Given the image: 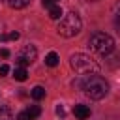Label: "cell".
I'll list each match as a JSON object with an SVG mask.
<instances>
[{
  "label": "cell",
  "instance_id": "5b68a950",
  "mask_svg": "<svg viewBox=\"0 0 120 120\" xmlns=\"http://www.w3.org/2000/svg\"><path fill=\"white\" fill-rule=\"evenodd\" d=\"M19 56H22V58H24V60L30 64V62H34V60H36V56H38V51H36V47H34V45H24Z\"/></svg>",
  "mask_w": 120,
  "mask_h": 120
},
{
  "label": "cell",
  "instance_id": "cb8c5ba5",
  "mask_svg": "<svg viewBox=\"0 0 120 120\" xmlns=\"http://www.w3.org/2000/svg\"><path fill=\"white\" fill-rule=\"evenodd\" d=\"M0 2H2V0H0Z\"/></svg>",
  "mask_w": 120,
  "mask_h": 120
},
{
  "label": "cell",
  "instance_id": "ba28073f",
  "mask_svg": "<svg viewBox=\"0 0 120 120\" xmlns=\"http://www.w3.org/2000/svg\"><path fill=\"white\" fill-rule=\"evenodd\" d=\"M58 62H60V58H58V54H56V52H49V54L45 56V64H47L49 68H56V66H58Z\"/></svg>",
  "mask_w": 120,
  "mask_h": 120
},
{
  "label": "cell",
  "instance_id": "277c9868",
  "mask_svg": "<svg viewBox=\"0 0 120 120\" xmlns=\"http://www.w3.org/2000/svg\"><path fill=\"white\" fill-rule=\"evenodd\" d=\"M69 64H71V68H73L77 73H81V75H84V73H98V71H99V64H98L92 56L82 54V52H75V54L69 58Z\"/></svg>",
  "mask_w": 120,
  "mask_h": 120
},
{
  "label": "cell",
  "instance_id": "7402d4cb",
  "mask_svg": "<svg viewBox=\"0 0 120 120\" xmlns=\"http://www.w3.org/2000/svg\"><path fill=\"white\" fill-rule=\"evenodd\" d=\"M88 2H98V0H88Z\"/></svg>",
  "mask_w": 120,
  "mask_h": 120
},
{
  "label": "cell",
  "instance_id": "9c48e42d",
  "mask_svg": "<svg viewBox=\"0 0 120 120\" xmlns=\"http://www.w3.org/2000/svg\"><path fill=\"white\" fill-rule=\"evenodd\" d=\"M13 77H15V81H19V82L26 81V77H28V71H26V68H15V71H13Z\"/></svg>",
  "mask_w": 120,
  "mask_h": 120
},
{
  "label": "cell",
  "instance_id": "ac0fdd59",
  "mask_svg": "<svg viewBox=\"0 0 120 120\" xmlns=\"http://www.w3.org/2000/svg\"><path fill=\"white\" fill-rule=\"evenodd\" d=\"M41 4H43V6L47 8V9H49V8H52V6L56 4V2H54V0H41Z\"/></svg>",
  "mask_w": 120,
  "mask_h": 120
},
{
  "label": "cell",
  "instance_id": "d6986e66",
  "mask_svg": "<svg viewBox=\"0 0 120 120\" xmlns=\"http://www.w3.org/2000/svg\"><path fill=\"white\" fill-rule=\"evenodd\" d=\"M114 26H116V30L120 32V13H116V19H114Z\"/></svg>",
  "mask_w": 120,
  "mask_h": 120
},
{
  "label": "cell",
  "instance_id": "9a60e30c",
  "mask_svg": "<svg viewBox=\"0 0 120 120\" xmlns=\"http://www.w3.org/2000/svg\"><path fill=\"white\" fill-rule=\"evenodd\" d=\"M15 62H17V68H26V66H28V62H26L22 56H17V60H15Z\"/></svg>",
  "mask_w": 120,
  "mask_h": 120
},
{
  "label": "cell",
  "instance_id": "603a6c76",
  "mask_svg": "<svg viewBox=\"0 0 120 120\" xmlns=\"http://www.w3.org/2000/svg\"><path fill=\"white\" fill-rule=\"evenodd\" d=\"M54 2H56V0H54Z\"/></svg>",
  "mask_w": 120,
  "mask_h": 120
},
{
  "label": "cell",
  "instance_id": "7c38bea8",
  "mask_svg": "<svg viewBox=\"0 0 120 120\" xmlns=\"http://www.w3.org/2000/svg\"><path fill=\"white\" fill-rule=\"evenodd\" d=\"M8 4L13 9H21V8H26L30 4V0H8Z\"/></svg>",
  "mask_w": 120,
  "mask_h": 120
},
{
  "label": "cell",
  "instance_id": "7a4b0ae2",
  "mask_svg": "<svg viewBox=\"0 0 120 120\" xmlns=\"http://www.w3.org/2000/svg\"><path fill=\"white\" fill-rule=\"evenodd\" d=\"M81 28H82V21H81V17H79L75 11H71V13L64 15V17L60 19L56 32H58L62 38H75V36L81 32Z\"/></svg>",
  "mask_w": 120,
  "mask_h": 120
},
{
  "label": "cell",
  "instance_id": "e0dca14e",
  "mask_svg": "<svg viewBox=\"0 0 120 120\" xmlns=\"http://www.w3.org/2000/svg\"><path fill=\"white\" fill-rule=\"evenodd\" d=\"M8 73H9V66H6V64L0 66V77H4V75H8Z\"/></svg>",
  "mask_w": 120,
  "mask_h": 120
},
{
  "label": "cell",
  "instance_id": "5bb4252c",
  "mask_svg": "<svg viewBox=\"0 0 120 120\" xmlns=\"http://www.w3.org/2000/svg\"><path fill=\"white\" fill-rule=\"evenodd\" d=\"M0 39H13V41H17V39H19V32H11V34H8V36H2Z\"/></svg>",
  "mask_w": 120,
  "mask_h": 120
},
{
  "label": "cell",
  "instance_id": "ffe728a7",
  "mask_svg": "<svg viewBox=\"0 0 120 120\" xmlns=\"http://www.w3.org/2000/svg\"><path fill=\"white\" fill-rule=\"evenodd\" d=\"M0 56H2V58H8V56H9V51H8V49H0Z\"/></svg>",
  "mask_w": 120,
  "mask_h": 120
},
{
  "label": "cell",
  "instance_id": "2e32d148",
  "mask_svg": "<svg viewBox=\"0 0 120 120\" xmlns=\"http://www.w3.org/2000/svg\"><path fill=\"white\" fill-rule=\"evenodd\" d=\"M17 120H32V118L28 116V112H26V111H22V112H19V114H17Z\"/></svg>",
  "mask_w": 120,
  "mask_h": 120
},
{
  "label": "cell",
  "instance_id": "6da1fadb",
  "mask_svg": "<svg viewBox=\"0 0 120 120\" xmlns=\"http://www.w3.org/2000/svg\"><path fill=\"white\" fill-rule=\"evenodd\" d=\"M73 86L81 88V90H82L86 96H90L92 99H103V98L107 96V92H109L107 81H105L103 77H99V75H88V77H84V79H79V81L73 82Z\"/></svg>",
  "mask_w": 120,
  "mask_h": 120
},
{
  "label": "cell",
  "instance_id": "44dd1931",
  "mask_svg": "<svg viewBox=\"0 0 120 120\" xmlns=\"http://www.w3.org/2000/svg\"><path fill=\"white\" fill-rule=\"evenodd\" d=\"M56 114H58V116H64V114H66V112H64V107H62V105H58V107H56Z\"/></svg>",
  "mask_w": 120,
  "mask_h": 120
},
{
  "label": "cell",
  "instance_id": "8992f818",
  "mask_svg": "<svg viewBox=\"0 0 120 120\" xmlns=\"http://www.w3.org/2000/svg\"><path fill=\"white\" fill-rule=\"evenodd\" d=\"M73 114L79 118V120H86L88 116H90V107H86V105H75L73 107Z\"/></svg>",
  "mask_w": 120,
  "mask_h": 120
},
{
  "label": "cell",
  "instance_id": "52a82bcc",
  "mask_svg": "<svg viewBox=\"0 0 120 120\" xmlns=\"http://www.w3.org/2000/svg\"><path fill=\"white\" fill-rule=\"evenodd\" d=\"M62 17H64V13H62V8H60L58 4H54L52 8H49V19L58 21V19H62Z\"/></svg>",
  "mask_w": 120,
  "mask_h": 120
},
{
  "label": "cell",
  "instance_id": "8fae6325",
  "mask_svg": "<svg viewBox=\"0 0 120 120\" xmlns=\"http://www.w3.org/2000/svg\"><path fill=\"white\" fill-rule=\"evenodd\" d=\"M26 112H28V116H30L32 120H36V118L41 114V107H39V105H30V107L26 109Z\"/></svg>",
  "mask_w": 120,
  "mask_h": 120
},
{
  "label": "cell",
  "instance_id": "30bf717a",
  "mask_svg": "<svg viewBox=\"0 0 120 120\" xmlns=\"http://www.w3.org/2000/svg\"><path fill=\"white\" fill-rule=\"evenodd\" d=\"M30 96H32L34 99H38V101H39V99H43V98H45V88H43V86H34V88L30 90Z\"/></svg>",
  "mask_w": 120,
  "mask_h": 120
},
{
  "label": "cell",
  "instance_id": "4fadbf2b",
  "mask_svg": "<svg viewBox=\"0 0 120 120\" xmlns=\"http://www.w3.org/2000/svg\"><path fill=\"white\" fill-rule=\"evenodd\" d=\"M0 120H13L11 111H9L8 107H0Z\"/></svg>",
  "mask_w": 120,
  "mask_h": 120
},
{
  "label": "cell",
  "instance_id": "3957f363",
  "mask_svg": "<svg viewBox=\"0 0 120 120\" xmlns=\"http://www.w3.org/2000/svg\"><path fill=\"white\" fill-rule=\"evenodd\" d=\"M88 47H90V51H94L96 54L107 56V54H111L112 49H114V39H112L109 34H105V32H96V34H92V38L88 39Z\"/></svg>",
  "mask_w": 120,
  "mask_h": 120
}]
</instances>
